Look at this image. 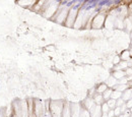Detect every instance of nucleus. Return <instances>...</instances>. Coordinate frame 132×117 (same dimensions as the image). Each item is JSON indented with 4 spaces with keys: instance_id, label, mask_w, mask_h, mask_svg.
<instances>
[{
    "instance_id": "obj_11",
    "label": "nucleus",
    "mask_w": 132,
    "mask_h": 117,
    "mask_svg": "<svg viewBox=\"0 0 132 117\" xmlns=\"http://www.w3.org/2000/svg\"><path fill=\"white\" fill-rule=\"evenodd\" d=\"M116 84H117V80H116L115 77H110V79L108 80V82H107V84H108L109 87H113V85Z\"/></svg>"
},
{
    "instance_id": "obj_8",
    "label": "nucleus",
    "mask_w": 132,
    "mask_h": 117,
    "mask_svg": "<svg viewBox=\"0 0 132 117\" xmlns=\"http://www.w3.org/2000/svg\"><path fill=\"white\" fill-rule=\"evenodd\" d=\"M106 90H107V84H100L99 87L97 88V92H98L99 94H102V93H104Z\"/></svg>"
},
{
    "instance_id": "obj_16",
    "label": "nucleus",
    "mask_w": 132,
    "mask_h": 117,
    "mask_svg": "<svg viewBox=\"0 0 132 117\" xmlns=\"http://www.w3.org/2000/svg\"><path fill=\"white\" fill-rule=\"evenodd\" d=\"M132 97V91H126L125 92V95H124V99H129Z\"/></svg>"
},
{
    "instance_id": "obj_4",
    "label": "nucleus",
    "mask_w": 132,
    "mask_h": 117,
    "mask_svg": "<svg viewBox=\"0 0 132 117\" xmlns=\"http://www.w3.org/2000/svg\"><path fill=\"white\" fill-rule=\"evenodd\" d=\"M105 25V15L104 14H97L96 17L93 18V20H92V28L93 29H96V30H98V29H101L103 26Z\"/></svg>"
},
{
    "instance_id": "obj_15",
    "label": "nucleus",
    "mask_w": 132,
    "mask_h": 117,
    "mask_svg": "<svg viewBox=\"0 0 132 117\" xmlns=\"http://www.w3.org/2000/svg\"><path fill=\"white\" fill-rule=\"evenodd\" d=\"M79 117H90V115H89V112H88L86 109H84V110H81V111H80Z\"/></svg>"
},
{
    "instance_id": "obj_13",
    "label": "nucleus",
    "mask_w": 132,
    "mask_h": 117,
    "mask_svg": "<svg viewBox=\"0 0 132 117\" xmlns=\"http://www.w3.org/2000/svg\"><path fill=\"white\" fill-rule=\"evenodd\" d=\"M107 104H108L109 108H114L116 106V101L114 99H109L108 102H107Z\"/></svg>"
},
{
    "instance_id": "obj_12",
    "label": "nucleus",
    "mask_w": 132,
    "mask_h": 117,
    "mask_svg": "<svg viewBox=\"0 0 132 117\" xmlns=\"http://www.w3.org/2000/svg\"><path fill=\"white\" fill-rule=\"evenodd\" d=\"M120 96H121V92H119V91H116L114 93H112V95H111V98L112 99H118V98H120Z\"/></svg>"
},
{
    "instance_id": "obj_7",
    "label": "nucleus",
    "mask_w": 132,
    "mask_h": 117,
    "mask_svg": "<svg viewBox=\"0 0 132 117\" xmlns=\"http://www.w3.org/2000/svg\"><path fill=\"white\" fill-rule=\"evenodd\" d=\"M111 95H112V91L107 89V90L104 92V94H103V98H104V100H109V98L111 97Z\"/></svg>"
},
{
    "instance_id": "obj_20",
    "label": "nucleus",
    "mask_w": 132,
    "mask_h": 117,
    "mask_svg": "<svg viewBox=\"0 0 132 117\" xmlns=\"http://www.w3.org/2000/svg\"><path fill=\"white\" fill-rule=\"evenodd\" d=\"M130 54H131V55H132V51H131V52H130Z\"/></svg>"
},
{
    "instance_id": "obj_18",
    "label": "nucleus",
    "mask_w": 132,
    "mask_h": 117,
    "mask_svg": "<svg viewBox=\"0 0 132 117\" xmlns=\"http://www.w3.org/2000/svg\"><path fill=\"white\" fill-rule=\"evenodd\" d=\"M114 115H115V113H114V111H113V110L109 111V113H108V116H109V117H113Z\"/></svg>"
},
{
    "instance_id": "obj_21",
    "label": "nucleus",
    "mask_w": 132,
    "mask_h": 117,
    "mask_svg": "<svg viewBox=\"0 0 132 117\" xmlns=\"http://www.w3.org/2000/svg\"><path fill=\"white\" fill-rule=\"evenodd\" d=\"M131 37H132V34H131Z\"/></svg>"
},
{
    "instance_id": "obj_6",
    "label": "nucleus",
    "mask_w": 132,
    "mask_h": 117,
    "mask_svg": "<svg viewBox=\"0 0 132 117\" xmlns=\"http://www.w3.org/2000/svg\"><path fill=\"white\" fill-rule=\"evenodd\" d=\"M34 3H36V1H18V4L21 6H32Z\"/></svg>"
},
{
    "instance_id": "obj_17",
    "label": "nucleus",
    "mask_w": 132,
    "mask_h": 117,
    "mask_svg": "<svg viewBox=\"0 0 132 117\" xmlns=\"http://www.w3.org/2000/svg\"><path fill=\"white\" fill-rule=\"evenodd\" d=\"M129 55H130V52H123V54H122V58L123 59H125V60H127L128 58H129Z\"/></svg>"
},
{
    "instance_id": "obj_9",
    "label": "nucleus",
    "mask_w": 132,
    "mask_h": 117,
    "mask_svg": "<svg viewBox=\"0 0 132 117\" xmlns=\"http://www.w3.org/2000/svg\"><path fill=\"white\" fill-rule=\"evenodd\" d=\"M114 77H115L116 80H119V79H123V76L125 75V73L123 72V71H116L114 72Z\"/></svg>"
},
{
    "instance_id": "obj_3",
    "label": "nucleus",
    "mask_w": 132,
    "mask_h": 117,
    "mask_svg": "<svg viewBox=\"0 0 132 117\" xmlns=\"http://www.w3.org/2000/svg\"><path fill=\"white\" fill-rule=\"evenodd\" d=\"M77 14H78V9L72 7L69 9V12H68V15H67V18L65 20V26L66 27H73L74 26V22L76 20V17H77Z\"/></svg>"
},
{
    "instance_id": "obj_1",
    "label": "nucleus",
    "mask_w": 132,
    "mask_h": 117,
    "mask_svg": "<svg viewBox=\"0 0 132 117\" xmlns=\"http://www.w3.org/2000/svg\"><path fill=\"white\" fill-rule=\"evenodd\" d=\"M58 10V4L57 3H50V4H44L43 6V12H44V15L46 17H52L53 15H55V13L57 12Z\"/></svg>"
},
{
    "instance_id": "obj_19",
    "label": "nucleus",
    "mask_w": 132,
    "mask_h": 117,
    "mask_svg": "<svg viewBox=\"0 0 132 117\" xmlns=\"http://www.w3.org/2000/svg\"><path fill=\"white\" fill-rule=\"evenodd\" d=\"M101 117H109V116H108V114H105V113H104Z\"/></svg>"
},
{
    "instance_id": "obj_2",
    "label": "nucleus",
    "mask_w": 132,
    "mask_h": 117,
    "mask_svg": "<svg viewBox=\"0 0 132 117\" xmlns=\"http://www.w3.org/2000/svg\"><path fill=\"white\" fill-rule=\"evenodd\" d=\"M69 12V8L68 7H61L57 10V12L55 13V20L58 24H65V20Z\"/></svg>"
},
{
    "instance_id": "obj_5",
    "label": "nucleus",
    "mask_w": 132,
    "mask_h": 117,
    "mask_svg": "<svg viewBox=\"0 0 132 117\" xmlns=\"http://www.w3.org/2000/svg\"><path fill=\"white\" fill-rule=\"evenodd\" d=\"M97 105H101V104H103V102H104V98H103V95H101V94H98V95H96L95 96V101H94Z\"/></svg>"
},
{
    "instance_id": "obj_14",
    "label": "nucleus",
    "mask_w": 132,
    "mask_h": 117,
    "mask_svg": "<svg viewBox=\"0 0 132 117\" xmlns=\"http://www.w3.org/2000/svg\"><path fill=\"white\" fill-rule=\"evenodd\" d=\"M63 117H71V113H70V110H69V108H64L63 109Z\"/></svg>"
},
{
    "instance_id": "obj_10",
    "label": "nucleus",
    "mask_w": 132,
    "mask_h": 117,
    "mask_svg": "<svg viewBox=\"0 0 132 117\" xmlns=\"http://www.w3.org/2000/svg\"><path fill=\"white\" fill-rule=\"evenodd\" d=\"M109 109H110V108H109V106H108L107 103H103V104H102V112H103V113L107 114V113L110 111Z\"/></svg>"
}]
</instances>
